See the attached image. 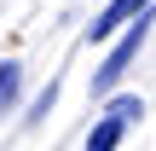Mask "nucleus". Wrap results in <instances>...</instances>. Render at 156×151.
I'll list each match as a JSON object with an SVG mask.
<instances>
[{
	"label": "nucleus",
	"instance_id": "1",
	"mask_svg": "<svg viewBox=\"0 0 156 151\" xmlns=\"http://www.w3.org/2000/svg\"><path fill=\"white\" fill-rule=\"evenodd\" d=\"M151 23H156V12L145 6L139 17H127L116 35H110V52H104V64L93 70V99H104V93H116L122 87V76L133 70V58L145 52V41H151Z\"/></svg>",
	"mask_w": 156,
	"mask_h": 151
},
{
	"label": "nucleus",
	"instance_id": "2",
	"mask_svg": "<svg viewBox=\"0 0 156 151\" xmlns=\"http://www.w3.org/2000/svg\"><path fill=\"white\" fill-rule=\"evenodd\" d=\"M145 6H151V0H104V12L87 23V41H93V47H104V41H110V35H116L127 17H139Z\"/></svg>",
	"mask_w": 156,
	"mask_h": 151
},
{
	"label": "nucleus",
	"instance_id": "3",
	"mask_svg": "<svg viewBox=\"0 0 156 151\" xmlns=\"http://www.w3.org/2000/svg\"><path fill=\"white\" fill-rule=\"evenodd\" d=\"M122 134H127V122H116V116H98V122L87 128V151H116V145H122Z\"/></svg>",
	"mask_w": 156,
	"mask_h": 151
},
{
	"label": "nucleus",
	"instance_id": "4",
	"mask_svg": "<svg viewBox=\"0 0 156 151\" xmlns=\"http://www.w3.org/2000/svg\"><path fill=\"white\" fill-rule=\"evenodd\" d=\"M104 116H116V122H139V116H145V99H139V93H104Z\"/></svg>",
	"mask_w": 156,
	"mask_h": 151
},
{
	"label": "nucleus",
	"instance_id": "5",
	"mask_svg": "<svg viewBox=\"0 0 156 151\" xmlns=\"http://www.w3.org/2000/svg\"><path fill=\"white\" fill-rule=\"evenodd\" d=\"M17 93H23V64H0V116H12V105H17Z\"/></svg>",
	"mask_w": 156,
	"mask_h": 151
},
{
	"label": "nucleus",
	"instance_id": "6",
	"mask_svg": "<svg viewBox=\"0 0 156 151\" xmlns=\"http://www.w3.org/2000/svg\"><path fill=\"white\" fill-rule=\"evenodd\" d=\"M52 105H58V81H46V93H41V99L29 105V122H41V116H46Z\"/></svg>",
	"mask_w": 156,
	"mask_h": 151
}]
</instances>
